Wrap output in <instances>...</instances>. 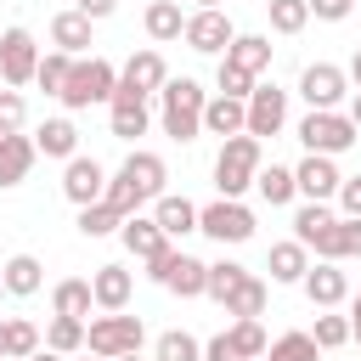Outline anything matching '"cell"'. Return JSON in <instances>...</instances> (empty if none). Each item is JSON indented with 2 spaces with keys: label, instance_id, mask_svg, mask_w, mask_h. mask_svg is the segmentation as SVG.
<instances>
[{
  "label": "cell",
  "instance_id": "cell-42",
  "mask_svg": "<svg viewBox=\"0 0 361 361\" xmlns=\"http://www.w3.org/2000/svg\"><path fill=\"white\" fill-rule=\"evenodd\" d=\"M214 85H220V96H254V85H259V73H248V68H237V62H226L220 56V68H214Z\"/></svg>",
  "mask_w": 361,
  "mask_h": 361
},
{
  "label": "cell",
  "instance_id": "cell-39",
  "mask_svg": "<svg viewBox=\"0 0 361 361\" xmlns=\"http://www.w3.org/2000/svg\"><path fill=\"white\" fill-rule=\"evenodd\" d=\"M271 11V34H305L310 23V0H265Z\"/></svg>",
  "mask_w": 361,
  "mask_h": 361
},
{
  "label": "cell",
  "instance_id": "cell-35",
  "mask_svg": "<svg viewBox=\"0 0 361 361\" xmlns=\"http://www.w3.org/2000/svg\"><path fill=\"white\" fill-rule=\"evenodd\" d=\"M39 327L34 322H23V316H6V361H28V355H39Z\"/></svg>",
  "mask_w": 361,
  "mask_h": 361
},
{
  "label": "cell",
  "instance_id": "cell-43",
  "mask_svg": "<svg viewBox=\"0 0 361 361\" xmlns=\"http://www.w3.org/2000/svg\"><path fill=\"white\" fill-rule=\"evenodd\" d=\"M310 338H316V350H344V344H350V316L322 310V316H316V327H310Z\"/></svg>",
  "mask_w": 361,
  "mask_h": 361
},
{
  "label": "cell",
  "instance_id": "cell-17",
  "mask_svg": "<svg viewBox=\"0 0 361 361\" xmlns=\"http://www.w3.org/2000/svg\"><path fill=\"white\" fill-rule=\"evenodd\" d=\"M118 243H124V248H130V259H141V265H147V259H158L164 248H175V237H169L152 214H124Z\"/></svg>",
  "mask_w": 361,
  "mask_h": 361
},
{
  "label": "cell",
  "instance_id": "cell-29",
  "mask_svg": "<svg viewBox=\"0 0 361 361\" xmlns=\"http://www.w3.org/2000/svg\"><path fill=\"white\" fill-rule=\"evenodd\" d=\"M254 192H259L271 209H288V203L299 197V180H293V169H288V164H259V175H254Z\"/></svg>",
  "mask_w": 361,
  "mask_h": 361
},
{
  "label": "cell",
  "instance_id": "cell-23",
  "mask_svg": "<svg viewBox=\"0 0 361 361\" xmlns=\"http://www.w3.org/2000/svg\"><path fill=\"white\" fill-rule=\"evenodd\" d=\"M34 158H39V147H34V135H0V186H23L28 180V169H34Z\"/></svg>",
  "mask_w": 361,
  "mask_h": 361
},
{
  "label": "cell",
  "instance_id": "cell-28",
  "mask_svg": "<svg viewBox=\"0 0 361 361\" xmlns=\"http://www.w3.org/2000/svg\"><path fill=\"white\" fill-rule=\"evenodd\" d=\"M34 147H39V158H73L79 152V130H73V118H45L39 130H34Z\"/></svg>",
  "mask_w": 361,
  "mask_h": 361
},
{
  "label": "cell",
  "instance_id": "cell-12",
  "mask_svg": "<svg viewBox=\"0 0 361 361\" xmlns=\"http://www.w3.org/2000/svg\"><path fill=\"white\" fill-rule=\"evenodd\" d=\"M107 124H113V135H118V141L147 135V130H152V96H141V90L118 85V90H113V102H107Z\"/></svg>",
  "mask_w": 361,
  "mask_h": 361
},
{
  "label": "cell",
  "instance_id": "cell-21",
  "mask_svg": "<svg viewBox=\"0 0 361 361\" xmlns=\"http://www.w3.org/2000/svg\"><path fill=\"white\" fill-rule=\"evenodd\" d=\"M90 28H96V23H90L79 6H68V11H56V17H51V45H56V51H68V56H85V51L96 45V39H90Z\"/></svg>",
  "mask_w": 361,
  "mask_h": 361
},
{
  "label": "cell",
  "instance_id": "cell-52",
  "mask_svg": "<svg viewBox=\"0 0 361 361\" xmlns=\"http://www.w3.org/2000/svg\"><path fill=\"white\" fill-rule=\"evenodd\" d=\"M350 118H355V130H361V90L350 96Z\"/></svg>",
  "mask_w": 361,
  "mask_h": 361
},
{
  "label": "cell",
  "instance_id": "cell-6",
  "mask_svg": "<svg viewBox=\"0 0 361 361\" xmlns=\"http://www.w3.org/2000/svg\"><path fill=\"white\" fill-rule=\"evenodd\" d=\"M355 118L350 113H338V107H310L305 118H299V141H305V152H327V158H338V152H350L355 147Z\"/></svg>",
  "mask_w": 361,
  "mask_h": 361
},
{
  "label": "cell",
  "instance_id": "cell-27",
  "mask_svg": "<svg viewBox=\"0 0 361 361\" xmlns=\"http://www.w3.org/2000/svg\"><path fill=\"white\" fill-rule=\"evenodd\" d=\"M0 276H6V293H11V299H34V293L45 288V265H39L34 254H11V259L0 265Z\"/></svg>",
  "mask_w": 361,
  "mask_h": 361
},
{
  "label": "cell",
  "instance_id": "cell-1",
  "mask_svg": "<svg viewBox=\"0 0 361 361\" xmlns=\"http://www.w3.org/2000/svg\"><path fill=\"white\" fill-rule=\"evenodd\" d=\"M169 164L158 158V152H147V147H135L124 164H118V175H107V203L118 209V214H141L152 197H164L169 186Z\"/></svg>",
  "mask_w": 361,
  "mask_h": 361
},
{
  "label": "cell",
  "instance_id": "cell-11",
  "mask_svg": "<svg viewBox=\"0 0 361 361\" xmlns=\"http://www.w3.org/2000/svg\"><path fill=\"white\" fill-rule=\"evenodd\" d=\"M197 56H226V45L237 39V23L220 11V6H197V11H186V34H180Z\"/></svg>",
  "mask_w": 361,
  "mask_h": 361
},
{
  "label": "cell",
  "instance_id": "cell-5",
  "mask_svg": "<svg viewBox=\"0 0 361 361\" xmlns=\"http://www.w3.org/2000/svg\"><path fill=\"white\" fill-rule=\"evenodd\" d=\"M141 344H147V327H141V316L102 310V316H90V322H85V350H90V355H102V361H113V355H130V350H141Z\"/></svg>",
  "mask_w": 361,
  "mask_h": 361
},
{
  "label": "cell",
  "instance_id": "cell-54",
  "mask_svg": "<svg viewBox=\"0 0 361 361\" xmlns=\"http://www.w3.org/2000/svg\"><path fill=\"white\" fill-rule=\"evenodd\" d=\"M0 361H6V316H0Z\"/></svg>",
  "mask_w": 361,
  "mask_h": 361
},
{
  "label": "cell",
  "instance_id": "cell-2",
  "mask_svg": "<svg viewBox=\"0 0 361 361\" xmlns=\"http://www.w3.org/2000/svg\"><path fill=\"white\" fill-rule=\"evenodd\" d=\"M203 107H209V90L197 85V79H169L164 90H158V124H164V135H175V141H197L203 135Z\"/></svg>",
  "mask_w": 361,
  "mask_h": 361
},
{
  "label": "cell",
  "instance_id": "cell-53",
  "mask_svg": "<svg viewBox=\"0 0 361 361\" xmlns=\"http://www.w3.org/2000/svg\"><path fill=\"white\" fill-rule=\"evenodd\" d=\"M28 361H68V355H56V350H45V344H39V355H28Z\"/></svg>",
  "mask_w": 361,
  "mask_h": 361
},
{
  "label": "cell",
  "instance_id": "cell-37",
  "mask_svg": "<svg viewBox=\"0 0 361 361\" xmlns=\"http://www.w3.org/2000/svg\"><path fill=\"white\" fill-rule=\"evenodd\" d=\"M68 73H73V56L51 45V51L39 56V73H34V85H39L45 96H62V85H68Z\"/></svg>",
  "mask_w": 361,
  "mask_h": 361
},
{
  "label": "cell",
  "instance_id": "cell-40",
  "mask_svg": "<svg viewBox=\"0 0 361 361\" xmlns=\"http://www.w3.org/2000/svg\"><path fill=\"white\" fill-rule=\"evenodd\" d=\"M118 226H124V214H118V209H113L107 197H102V203H85V209H79V231H85V237H113Z\"/></svg>",
  "mask_w": 361,
  "mask_h": 361
},
{
  "label": "cell",
  "instance_id": "cell-16",
  "mask_svg": "<svg viewBox=\"0 0 361 361\" xmlns=\"http://www.w3.org/2000/svg\"><path fill=\"white\" fill-rule=\"evenodd\" d=\"M282 124H288V90L282 85H254V96H248V135H282Z\"/></svg>",
  "mask_w": 361,
  "mask_h": 361
},
{
  "label": "cell",
  "instance_id": "cell-41",
  "mask_svg": "<svg viewBox=\"0 0 361 361\" xmlns=\"http://www.w3.org/2000/svg\"><path fill=\"white\" fill-rule=\"evenodd\" d=\"M316 355H322V350H316L310 333H276L271 350H265V361H316Z\"/></svg>",
  "mask_w": 361,
  "mask_h": 361
},
{
  "label": "cell",
  "instance_id": "cell-7",
  "mask_svg": "<svg viewBox=\"0 0 361 361\" xmlns=\"http://www.w3.org/2000/svg\"><path fill=\"white\" fill-rule=\"evenodd\" d=\"M147 276H152L158 288H169L175 299H203V293H209V265L192 259L186 248H164L158 259H147Z\"/></svg>",
  "mask_w": 361,
  "mask_h": 361
},
{
  "label": "cell",
  "instance_id": "cell-36",
  "mask_svg": "<svg viewBox=\"0 0 361 361\" xmlns=\"http://www.w3.org/2000/svg\"><path fill=\"white\" fill-rule=\"evenodd\" d=\"M226 333H231V344H237V355H243V361H259V355L271 350V338H265L259 316H237V322H231Z\"/></svg>",
  "mask_w": 361,
  "mask_h": 361
},
{
  "label": "cell",
  "instance_id": "cell-56",
  "mask_svg": "<svg viewBox=\"0 0 361 361\" xmlns=\"http://www.w3.org/2000/svg\"><path fill=\"white\" fill-rule=\"evenodd\" d=\"M113 361H141V350H130V355H113Z\"/></svg>",
  "mask_w": 361,
  "mask_h": 361
},
{
  "label": "cell",
  "instance_id": "cell-9",
  "mask_svg": "<svg viewBox=\"0 0 361 361\" xmlns=\"http://www.w3.org/2000/svg\"><path fill=\"white\" fill-rule=\"evenodd\" d=\"M293 237L316 254V259H338V214H333V203H299L293 209Z\"/></svg>",
  "mask_w": 361,
  "mask_h": 361
},
{
  "label": "cell",
  "instance_id": "cell-31",
  "mask_svg": "<svg viewBox=\"0 0 361 361\" xmlns=\"http://www.w3.org/2000/svg\"><path fill=\"white\" fill-rule=\"evenodd\" d=\"M226 62H237V68H248V73H265V68H271V39H265V34H237V39L226 45Z\"/></svg>",
  "mask_w": 361,
  "mask_h": 361
},
{
  "label": "cell",
  "instance_id": "cell-34",
  "mask_svg": "<svg viewBox=\"0 0 361 361\" xmlns=\"http://www.w3.org/2000/svg\"><path fill=\"white\" fill-rule=\"evenodd\" d=\"M45 350H56V355H79V350H85V322H79V316H51V327H45Z\"/></svg>",
  "mask_w": 361,
  "mask_h": 361
},
{
  "label": "cell",
  "instance_id": "cell-3",
  "mask_svg": "<svg viewBox=\"0 0 361 361\" xmlns=\"http://www.w3.org/2000/svg\"><path fill=\"white\" fill-rule=\"evenodd\" d=\"M259 164H265V141L259 135H226L220 141V158H214V192L220 197H243L248 186H254V175H259Z\"/></svg>",
  "mask_w": 361,
  "mask_h": 361
},
{
  "label": "cell",
  "instance_id": "cell-20",
  "mask_svg": "<svg viewBox=\"0 0 361 361\" xmlns=\"http://www.w3.org/2000/svg\"><path fill=\"white\" fill-rule=\"evenodd\" d=\"M243 130H248V102L214 90L209 107H203V135H220V141H226V135H243Z\"/></svg>",
  "mask_w": 361,
  "mask_h": 361
},
{
  "label": "cell",
  "instance_id": "cell-19",
  "mask_svg": "<svg viewBox=\"0 0 361 361\" xmlns=\"http://www.w3.org/2000/svg\"><path fill=\"white\" fill-rule=\"evenodd\" d=\"M118 85H130V90H141V96H158V90L169 85V62H164L152 45H141V51H130V62L118 68Z\"/></svg>",
  "mask_w": 361,
  "mask_h": 361
},
{
  "label": "cell",
  "instance_id": "cell-18",
  "mask_svg": "<svg viewBox=\"0 0 361 361\" xmlns=\"http://www.w3.org/2000/svg\"><path fill=\"white\" fill-rule=\"evenodd\" d=\"M299 288H305V299H310L316 310H338V305L350 299V276L338 271V259H316Z\"/></svg>",
  "mask_w": 361,
  "mask_h": 361
},
{
  "label": "cell",
  "instance_id": "cell-55",
  "mask_svg": "<svg viewBox=\"0 0 361 361\" xmlns=\"http://www.w3.org/2000/svg\"><path fill=\"white\" fill-rule=\"evenodd\" d=\"M68 361H102V355H90V350H79V355H68Z\"/></svg>",
  "mask_w": 361,
  "mask_h": 361
},
{
  "label": "cell",
  "instance_id": "cell-25",
  "mask_svg": "<svg viewBox=\"0 0 361 361\" xmlns=\"http://www.w3.org/2000/svg\"><path fill=\"white\" fill-rule=\"evenodd\" d=\"M141 23H147V39H152V45H175V39L186 34V11H180V0H152V6L141 11Z\"/></svg>",
  "mask_w": 361,
  "mask_h": 361
},
{
  "label": "cell",
  "instance_id": "cell-14",
  "mask_svg": "<svg viewBox=\"0 0 361 361\" xmlns=\"http://www.w3.org/2000/svg\"><path fill=\"white\" fill-rule=\"evenodd\" d=\"M299 96H305L310 107H344V96H350V73H344L338 62H310V68L299 73Z\"/></svg>",
  "mask_w": 361,
  "mask_h": 361
},
{
  "label": "cell",
  "instance_id": "cell-47",
  "mask_svg": "<svg viewBox=\"0 0 361 361\" xmlns=\"http://www.w3.org/2000/svg\"><path fill=\"white\" fill-rule=\"evenodd\" d=\"M203 361H243V355H237V344H231V333H214V338L203 344Z\"/></svg>",
  "mask_w": 361,
  "mask_h": 361
},
{
  "label": "cell",
  "instance_id": "cell-4",
  "mask_svg": "<svg viewBox=\"0 0 361 361\" xmlns=\"http://www.w3.org/2000/svg\"><path fill=\"white\" fill-rule=\"evenodd\" d=\"M113 90H118V68L107 62V56H73V73H68V85H62V107L68 113H85V107H96V102H113Z\"/></svg>",
  "mask_w": 361,
  "mask_h": 361
},
{
  "label": "cell",
  "instance_id": "cell-49",
  "mask_svg": "<svg viewBox=\"0 0 361 361\" xmlns=\"http://www.w3.org/2000/svg\"><path fill=\"white\" fill-rule=\"evenodd\" d=\"M73 6H79L90 23H102V17H113V11H118V0H73Z\"/></svg>",
  "mask_w": 361,
  "mask_h": 361
},
{
  "label": "cell",
  "instance_id": "cell-10",
  "mask_svg": "<svg viewBox=\"0 0 361 361\" xmlns=\"http://www.w3.org/2000/svg\"><path fill=\"white\" fill-rule=\"evenodd\" d=\"M39 56H45V51L34 45V34H28V28H6V34H0V85H6V90L34 85Z\"/></svg>",
  "mask_w": 361,
  "mask_h": 361
},
{
  "label": "cell",
  "instance_id": "cell-24",
  "mask_svg": "<svg viewBox=\"0 0 361 361\" xmlns=\"http://www.w3.org/2000/svg\"><path fill=\"white\" fill-rule=\"evenodd\" d=\"M265 271H271V282H305V271H310V248H305L299 237H282V243H271Z\"/></svg>",
  "mask_w": 361,
  "mask_h": 361
},
{
  "label": "cell",
  "instance_id": "cell-26",
  "mask_svg": "<svg viewBox=\"0 0 361 361\" xmlns=\"http://www.w3.org/2000/svg\"><path fill=\"white\" fill-rule=\"evenodd\" d=\"M152 220H158L169 237H192V231H197V203L180 197V192H164V197H152Z\"/></svg>",
  "mask_w": 361,
  "mask_h": 361
},
{
  "label": "cell",
  "instance_id": "cell-51",
  "mask_svg": "<svg viewBox=\"0 0 361 361\" xmlns=\"http://www.w3.org/2000/svg\"><path fill=\"white\" fill-rule=\"evenodd\" d=\"M350 338L361 344V299H355V316H350Z\"/></svg>",
  "mask_w": 361,
  "mask_h": 361
},
{
  "label": "cell",
  "instance_id": "cell-38",
  "mask_svg": "<svg viewBox=\"0 0 361 361\" xmlns=\"http://www.w3.org/2000/svg\"><path fill=\"white\" fill-rule=\"evenodd\" d=\"M248 276H254L248 265H237V259H214V265H209V299H214V305H226V299H231V288H243Z\"/></svg>",
  "mask_w": 361,
  "mask_h": 361
},
{
  "label": "cell",
  "instance_id": "cell-13",
  "mask_svg": "<svg viewBox=\"0 0 361 361\" xmlns=\"http://www.w3.org/2000/svg\"><path fill=\"white\" fill-rule=\"evenodd\" d=\"M62 197H68L73 209H85V203H102V197H107V169H102L96 158L73 152V158L62 164Z\"/></svg>",
  "mask_w": 361,
  "mask_h": 361
},
{
  "label": "cell",
  "instance_id": "cell-44",
  "mask_svg": "<svg viewBox=\"0 0 361 361\" xmlns=\"http://www.w3.org/2000/svg\"><path fill=\"white\" fill-rule=\"evenodd\" d=\"M28 124V102H23V90H0V135H17Z\"/></svg>",
  "mask_w": 361,
  "mask_h": 361
},
{
  "label": "cell",
  "instance_id": "cell-8",
  "mask_svg": "<svg viewBox=\"0 0 361 361\" xmlns=\"http://www.w3.org/2000/svg\"><path fill=\"white\" fill-rule=\"evenodd\" d=\"M197 231L214 237V243H248L254 237V209L243 197H214L197 209Z\"/></svg>",
  "mask_w": 361,
  "mask_h": 361
},
{
  "label": "cell",
  "instance_id": "cell-30",
  "mask_svg": "<svg viewBox=\"0 0 361 361\" xmlns=\"http://www.w3.org/2000/svg\"><path fill=\"white\" fill-rule=\"evenodd\" d=\"M96 310V293H90V282L85 276H62L56 288H51V316H90Z\"/></svg>",
  "mask_w": 361,
  "mask_h": 361
},
{
  "label": "cell",
  "instance_id": "cell-45",
  "mask_svg": "<svg viewBox=\"0 0 361 361\" xmlns=\"http://www.w3.org/2000/svg\"><path fill=\"white\" fill-rule=\"evenodd\" d=\"M361 254V214H338V259Z\"/></svg>",
  "mask_w": 361,
  "mask_h": 361
},
{
  "label": "cell",
  "instance_id": "cell-57",
  "mask_svg": "<svg viewBox=\"0 0 361 361\" xmlns=\"http://www.w3.org/2000/svg\"><path fill=\"white\" fill-rule=\"evenodd\" d=\"M197 6H220V0H197Z\"/></svg>",
  "mask_w": 361,
  "mask_h": 361
},
{
  "label": "cell",
  "instance_id": "cell-50",
  "mask_svg": "<svg viewBox=\"0 0 361 361\" xmlns=\"http://www.w3.org/2000/svg\"><path fill=\"white\" fill-rule=\"evenodd\" d=\"M344 73H350V85L361 90V45H355V56H350V68H344Z\"/></svg>",
  "mask_w": 361,
  "mask_h": 361
},
{
  "label": "cell",
  "instance_id": "cell-33",
  "mask_svg": "<svg viewBox=\"0 0 361 361\" xmlns=\"http://www.w3.org/2000/svg\"><path fill=\"white\" fill-rule=\"evenodd\" d=\"M152 361H203V344L186 327H169V333L152 338Z\"/></svg>",
  "mask_w": 361,
  "mask_h": 361
},
{
  "label": "cell",
  "instance_id": "cell-58",
  "mask_svg": "<svg viewBox=\"0 0 361 361\" xmlns=\"http://www.w3.org/2000/svg\"><path fill=\"white\" fill-rule=\"evenodd\" d=\"M0 299H6V276H0Z\"/></svg>",
  "mask_w": 361,
  "mask_h": 361
},
{
  "label": "cell",
  "instance_id": "cell-22",
  "mask_svg": "<svg viewBox=\"0 0 361 361\" xmlns=\"http://www.w3.org/2000/svg\"><path fill=\"white\" fill-rule=\"evenodd\" d=\"M90 293H96V310H124L130 293H135V276L124 265H96L90 271Z\"/></svg>",
  "mask_w": 361,
  "mask_h": 361
},
{
  "label": "cell",
  "instance_id": "cell-32",
  "mask_svg": "<svg viewBox=\"0 0 361 361\" xmlns=\"http://www.w3.org/2000/svg\"><path fill=\"white\" fill-rule=\"evenodd\" d=\"M265 305H271V288H265L259 276H248L243 288H231V299H226L220 310H226V316L237 322V316H265Z\"/></svg>",
  "mask_w": 361,
  "mask_h": 361
},
{
  "label": "cell",
  "instance_id": "cell-46",
  "mask_svg": "<svg viewBox=\"0 0 361 361\" xmlns=\"http://www.w3.org/2000/svg\"><path fill=\"white\" fill-rule=\"evenodd\" d=\"M355 11V0H310V17H322V23H344Z\"/></svg>",
  "mask_w": 361,
  "mask_h": 361
},
{
  "label": "cell",
  "instance_id": "cell-15",
  "mask_svg": "<svg viewBox=\"0 0 361 361\" xmlns=\"http://www.w3.org/2000/svg\"><path fill=\"white\" fill-rule=\"evenodd\" d=\"M293 180H299V197H310V203H333L338 186H344V175H338V164L327 152H305L293 164Z\"/></svg>",
  "mask_w": 361,
  "mask_h": 361
},
{
  "label": "cell",
  "instance_id": "cell-48",
  "mask_svg": "<svg viewBox=\"0 0 361 361\" xmlns=\"http://www.w3.org/2000/svg\"><path fill=\"white\" fill-rule=\"evenodd\" d=\"M338 214H361V175H344V186H338Z\"/></svg>",
  "mask_w": 361,
  "mask_h": 361
}]
</instances>
